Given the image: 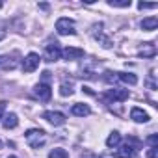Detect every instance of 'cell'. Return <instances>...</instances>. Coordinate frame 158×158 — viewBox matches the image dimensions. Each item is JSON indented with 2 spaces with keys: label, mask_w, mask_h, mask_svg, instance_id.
Listing matches in <instances>:
<instances>
[{
  "label": "cell",
  "mask_w": 158,
  "mask_h": 158,
  "mask_svg": "<svg viewBox=\"0 0 158 158\" xmlns=\"http://www.w3.org/2000/svg\"><path fill=\"white\" fill-rule=\"evenodd\" d=\"M24 138H26L28 145L34 147V149H39V147L45 145V141H47V134H45V130H41V128H30V130H26Z\"/></svg>",
  "instance_id": "cell-1"
},
{
  "label": "cell",
  "mask_w": 158,
  "mask_h": 158,
  "mask_svg": "<svg viewBox=\"0 0 158 158\" xmlns=\"http://www.w3.org/2000/svg\"><path fill=\"white\" fill-rule=\"evenodd\" d=\"M56 32L60 35H74L76 34V24L69 17H61L56 21Z\"/></svg>",
  "instance_id": "cell-2"
},
{
  "label": "cell",
  "mask_w": 158,
  "mask_h": 158,
  "mask_svg": "<svg viewBox=\"0 0 158 158\" xmlns=\"http://www.w3.org/2000/svg\"><path fill=\"white\" fill-rule=\"evenodd\" d=\"M136 145H138V139L130 138L125 145H121L117 149V158H134L136 156V151H138Z\"/></svg>",
  "instance_id": "cell-3"
},
{
  "label": "cell",
  "mask_w": 158,
  "mask_h": 158,
  "mask_svg": "<svg viewBox=\"0 0 158 158\" xmlns=\"http://www.w3.org/2000/svg\"><path fill=\"white\" fill-rule=\"evenodd\" d=\"M39 61H41L39 54H37V52H30V54L23 60V71H24V73H34V71L39 67Z\"/></svg>",
  "instance_id": "cell-4"
},
{
  "label": "cell",
  "mask_w": 158,
  "mask_h": 158,
  "mask_svg": "<svg viewBox=\"0 0 158 158\" xmlns=\"http://www.w3.org/2000/svg\"><path fill=\"white\" fill-rule=\"evenodd\" d=\"M34 95H35L39 101L47 102V101H50V97H52V89H50V86H48L47 82H39V84L34 88Z\"/></svg>",
  "instance_id": "cell-5"
},
{
  "label": "cell",
  "mask_w": 158,
  "mask_h": 158,
  "mask_svg": "<svg viewBox=\"0 0 158 158\" xmlns=\"http://www.w3.org/2000/svg\"><path fill=\"white\" fill-rule=\"evenodd\" d=\"M43 119L48 121V123L54 125V127H61V125L65 123V115H63L61 112H54V110H47V112H43Z\"/></svg>",
  "instance_id": "cell-6"
},
{
  "label": "cell",
  "mask_w": 158,
  "mask_h": 158,
  "mask_svg": "<svg viewBox=\"0 0 158 158\" xmlns=\"http://www.w3.org/2000/svg\"><path fill=\"white\" fill-rule=\"evenodd\" d=\"M61 58V48L58 43H48L45 47V60L47 61H58Z\"/></svg>",
  "instance_id": "cell-7"
},
{
  "label": "cell",
  "mask_w": 158,
  "mask_h": 158,
  "mask_svg": "<svg viewBox=\"0 0 158 158\" xmlns=\"http://www.w3.org/2000/svg\"><path fill=\"white\" fill-rule=\"evenodd\" d=\"M104 99L106 101H127L128 99V89H119V88H114V89H108L104 93Z\"/></svg>",
  "instance_id": "cell-8"
},
{
  "label": "cell",
  "mask_w": 158,
  "mask_h": 158,
  "mask_svg": "<svg viewBox=\"0 0 158 158\" xmlns=\"http://www.w3.org/2000/svg\"><path fill=\"white\" fill-rule=\"evenodd\" d=\"M61 56H63V60H67V61L80 60V58H84V50H82V48H76V47H65V48L61 50Z\"/></svg>",
  "instance_id": "cell-9"
},
{
  "label": "cell",
  "mask_w": 158,
  "mask_h": 158,
  "mask_svg": "<svg viewBox=\"0 0 158 158\" xmlns=\"http://www.w3.org/2000/svg\"><path fill=\"white\" fill-rule=\"evenodd\" d=\"M130 119H132V121H136V123H147L151 117H149V114H147V112H143L141 108H138V106H136V108H132V110H130Z\"/></svg>",
  "instance_id": "cell-10"
},
{
  "label": "cell",
  "mask_w": 158,
  "mask_h": 158,
  "mask_svg": "<svg viewBox=\"0 0 158 158\" xmlns=\"http://www.w3.org/2000/svg\"><path fill=\"white\" fill-rule=\"evenodd\" d=\"M17 67V61L8 56V54H0V71H8V69H15Z\"/></svg>",
  "instance_id": "cell-11"
},
{
  "label": "cell",
  "mask_w": 158,
  "mask_h": 158,
  "mask_svg": "<svg viewBox=\"0 0 158 158\" xmlns=\"http://www.w3.org/2000/svg\"><path fill=\"white\" fill-rule=\"evenodd\" d=\"M19 125V117H17V114H6L4 115V121H2V127L6 128V130H11V128H15Z\"/></svg>",
  "instance_id": "cell-12"
},
{
  "label": "cell",
  "mask_w": 158,
  "mask_h": 158,
  "mask_svg": "<svg viewBox=\"0 0 158 158\" xmlns=\"http://www.w3.org/2000/svg\"><path fill=\"white\" fill-rule=\"evenodd\" d=\"M73 115H78V117H84V115H89L91 114V108L88 104H82V102H76L73 108H71Z\"/></svg>",
  "instance_id": "cell-13"
},
{
  "label": "cell",
  "mask_w": 158,
  "mask_h": 158,
  "mask_svg": "<svg viewBox=\"0 0 158 158\" xmlns=\"http://www.w3.org/2000/svg\"><path fill=\"white\" fill-rule=\"evenodd\" d=\"M117 74V78L121 82H125V84H130V86H134V84H138V76L136 74H132V73H115Z\"/></svg>",
  "instance_id": "cell-14"
},
{
  "label": "cell",
  "mask_w": 158,
  "mask_h": 158,
  "mask_svg": "<svg viewBox=\"0 0 158 158\" xmlns=\"http://www.w3.org/2000/svg\"><path fill=\"white\" fill-rule=\"evenodd\" d=\"M156 26H158V19H156V17H147V19L141 21V28L147 30V32L156 30Z\"/></svg>",
  "instance_id": "cell-15"
},
{
  "label": "cell",
  "mask_w": 158,
  "mask_h": 158,
  "mask_svg": "<svg viewBox=\"0 0 158 158\" xmlns=\"http://www.w3.org/2000/svg\"><path fill=\"white\" fill-rule=\"evenodd\" d=\"M154 54H156V48L152 43H143V47L139 48V56H143V58H152Z\"/></svg>",
  "instance_id": "cell-16"
},
{
  "label": "cell",
  "mask_w": 158,
  "mask_h": 158,
  "mask_svg": "<svg viewBox=\"0 0 158 158\" xmlns=\"http://www.w3.org/2000/svg\"><path fill=\"white\" fill-rule=\"evenodd\" d=\"M121 143V134L117 132V130H114V132H110V136L106 138V145L112 149V147H117Z\"/></svg>",
  "instance_id": "cell-17"
},
{
  "label": "cell",
  "mask_w": 158,
  "mask_h": 158,
  "mask_svg": "<svg viewBox=\"0 0 158 158\" xmlns=\"http://www.w3.org/2000/svg\"><path fill=\"white\" fill-rule=\"evenodd\" d=\"M101 28H102V24H99V34H95V32H93V37H95L97 41H101L104 48H110V47H112V41H110V39H108L102 32H101Z\"/></svg>",
  "instance_id": "cell-18"
},
{
  "label": "cell",
  "mask_w": 158,
  "mask_h": 158,
  "mask_svg": "<svg viewBox=\"0 0 158 158\" xmlns=\"http://www.w3.org/2000/svg\"><path fill=\"white\" fill-rule=\"evenodd\" d=\"M48 158H69V152L65 151V149H52L50 152H48Z\"/></svg>",
  "instance_id": "cell-19"
},
{
  "label": "cell",
  "mask_w": 158,
  "mask_h": 158,
  "mask_svg": "<svg viewBox=\"0 0 158 158\" xmlns=\"http://www.w3.org/2000/svg\"><path fill=\"white\" fill-rule=\"evenodd\" d=\"M60 93H61L63 97H71V95H73V84H71V82H69V84L63 82L61 88H60Z\"/></svg>",
  "instance_id": "cell-20"
},
{
  "label": "cell",
  "mask_w": 158,
  "mask_h": 158,
  "mask_svg": "<svg viewBox=\"0 0 158 158\" xmlns=\"http://www.w3.org/2000/svg\"><path fill=\"white\" fill-rule=\"evenodd\" d=\"M108 4L112 8H128L130 6V0H110Z\"/></svg>",
  "instance_id": "cell-21"
},
{
  "label": "cell",
  "mask_w": 158,
  "mask_h": 158,
  "mask_svg": "<svg viewBox=\"0 0 158 158\" xmlns=\"http://www.w3.org/2000/svg\"><path fill=\"white\" fill-rule=\"evenodd\" d=\"M156 6H158V4H154V2H139V4H138L139 10H154Z\"/></svg>",
  "instance_id": "cell-22"
},
{
  "label": "cell",
  "mask_w": 158,
  "mask_h": 158,
  "mask_svg": "<svg viewBox=\"0 0 158 158\" xmlns=\"http://www.w3.org/2000/svg\"><path fill=\"white\" fill-rule=\"evenodd\" d=\"M156 149H158L156 145H154V147H151V149H149V152H147V156H149V158H158V151H156Z\"/></svg>",
  "instance_id": "cell-23"
},
{
  "label": "cell",
  "mask_w": 158,
  "mask_h": 158,
  "mask_svg": "<svg viewBox=\"0 0 158 158\" xmlns=\"http://www.w3.org/2000/svg\"><path fill=\"white\" fill-rule=\"evenodd\" d=\"M4 37H6V24L0 23V41H2Z\"/></svg>",
  "instance_id": "cell-24"
},
{
  "label": "cell",
  "mask_w": 158,
  "mask_h": 158,
  "mask_svg": "<svg viewBox=\"0 0 158 158\" xmlns=\"http://www.w3.org/2000/svg\"><path fill=\"white\" fill-rule=\"evenodd\" d=\"M4 112H6V101H0V119H2Z\"/></svg>",
  "instance_id": "cell-25"
},
{
  "label": "cell",
  "mask_w": 158,
  "mask_h": 158,
  "mask_svg": "<svg viewBox=\"0 0 158 158\" xmlns=\"http://www.w3.org/2000/svg\"><path fill=\"white\" fill-rule=\"evenodd\" d=\"M156 141H158V138H156V134H152V136H149V143H151V147H154V145H156Z\"/></svg>",
  "instance_id": "cell-26"
},
{
  "label": "cell",
  "mask_w": 158,
  "mask_h": 158,
  "mask_svg": "<svg viewBox=\"0 0 158 158\" xmlns=\"http://www.w3.org/2000/svg\"><path fill=\"white\" fill-rule=\"evenodd\" d=\"M2 145H4V143H2V139H0V149H2Z\"/></svg>",
  "instance_id": "cell-27"
},
{
  "label": "cell",
  "mask_w": 158,
  "mask_h": 158,
  "mask_svg": "<svg viewBox=\"0 0 158 158\" xmlns=\"http://www.w3.org/2000/svg\"><path fill=\"white\" fill-rule=\"evenodd\" d=\"M8 158H17V156H8Z\"/></svg>",
  "instance_id": "cell-28"
},
{
  "label": "cell",
  "mask_w": 158,
  "mask_h": 158,
  "mask_svg": "<svg viewBox=\"0 0 158 158\" xmlns=\"http://www.w3.org/2000/svg\"><path fill=\"white\" fill-rule=\"evenodd\" d=\"M0 8H2V4H0Z\"/></svg>",
  "instance_id": "cell-29"
}]
</instances>
